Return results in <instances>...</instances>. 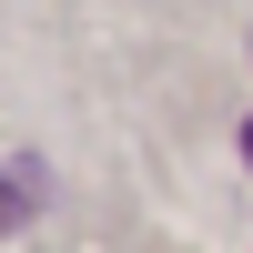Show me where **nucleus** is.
<instances>
[{"instance_id":"f257e3e1","label":"nucleus","mask_w":253,"mask_h":253,"mask_svg":"<svg viewBox=\"0 0 253 253\" xmlns=\"http://www.w3.org/2000/svg\"><path fill=\"white\" fill-rule=\"evenodd\" d=\"M31 203H41V172H31V162H20V172L0 182V223H20V213H31Z\"/></svg>"}]
</instances>
